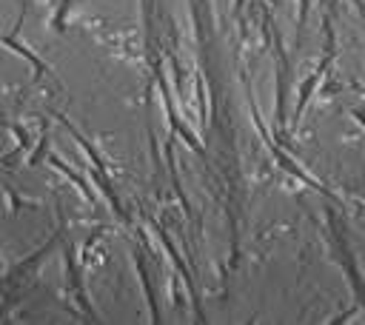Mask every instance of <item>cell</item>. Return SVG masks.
I'll use <instances>...</instances> for the list:
<instances>
[{
    "label": "cell",
    "instance_id": "1",
    "mask_svg": "<svg viewBox=\"0 0 365 325\" xmlns=\"http://www.w3.org/2000/svg\"><path fill=\"white\" fill-rule=\"evenodd\" d=\"M63 257H66V271H68V285H71V291H74V299L83 305L86 314H91V302H88L86 294H83V279H80V268H77V257H74V245H71V242L63 248Z\"/></svg>",
    "mask_w": 365,
    "mask_h": 325
},
{
    "label": "cell",
    "instance_id": "2",
    "mask_svg": "<svg viewBox=\"0 0 365 325\" xmlns=\"http://www.w3.org/2000/svg\"><path fill=\"white\" fill-rule=\"evenodd\" d=\"M0 43H3L6 48H11L14 54H20V57H23V60H26V63H29V66L34 68V80H40L43 74H48V71H51L46 60H40V57H37L34 51H29V48H26V46H23V43L17 40V34H9V37H0Z\"/></svg>",
    "mask_w": 365,
    "mask_h": 325
},
{
    "label": "cell",
    "instance_id": "3",
    "mask_svg": "<svg viewBox=\"0 0 365 325\" xmlns=\"http://www.w3.org/2000/svg\"><path fill=\"white\" fill-rule=\"evenodd\" d=\"M134 262H137V274H140V282H143V291L148 296V305H151V316L154 322H160V308H157V296H154V288H151V279H148V271H145V262L140 254H134Z\"/></svg>",
    "mask_w": 365,
    "mask_h": 325
},
{
    "label": "cell",
    "instance_id": "4",
    "mask_svg": "<svg viewBox=\"0 0 365 325\" xmlns=\"http://www.w3.org/2000/svg\"><path fill=\"white\" fill-rule=\"evenodd\" d=\"M322 80V71H314L305 83H302V88H299V100H297V108H294V117L299 120L302 117V111H305V103H308V97H311V91L317 88V83Z\"/></svg>",
    "mask_w": 365,
    "mask_h": 325
},
{
    "label": "cell",
    "instance_id": "5",
    "mask_svg": "<svg viewBox=\"0 0 365 325\" xmlns=\"http://www.w3.org/2000/svg\"><path fill=\"white\" fill-rule=\"evenodd\" d=\"M48 162H51V165H54L57 171H63V174H66V177H68V180H71V182H74V185H77L80 191H83V197H86V200H91V197H94V194H91V188L86 185V180H83V177H80L77 171H71L68 165H63V162H60L57 157H48Z\"/></svg>",
    "mask_w": 365,
    "mask_h": 325
},
{
    "label": "cell",
    "instance_id": "6",
    "mask_svg": "<svg viewBox=\"0 0 365 325\" xmlns=\"http://www.w3.org/2000/svg\"><path fill=\"white\" fill-rule=\"evenodd\" d=\"M46 145H48V134H46V128H43V134H40V145L31 151V157H29V165H37V162H40V157H43Z\"/></svg>",
    "mask_w": 365,
    "mask_h": 325
},
{
    "label": "cell",
    "instance_id": "7",
    "mask_svg": "<svg viewBox=\"0 0 365 325\" xmlns=\"http://www.w3.org/2000/svg\"><path fill=\"white\" fill-rule=\"evenodd\" d=\"M308 3H311V0H299V17H297L299 31H302V26H305V20H308Z\"/></svg>",
    "mask_w": 365,
    "mask_h": 325
},
{
    "label": "cell",
    "instance_id": "8",
    "mask_svg": "<svg viewBox=\"0 0 365 325\" xmlns=\"http://www.w3.org/2000/svg\"><path fill=\"white\" fill-rule=\"evenodd\" d=\"M234 9H237V11H240V9H242V0H237V3H234Z\"/></svg>",
    "mask_w": 365,
    "mask_h": 325
}]
</instances>
